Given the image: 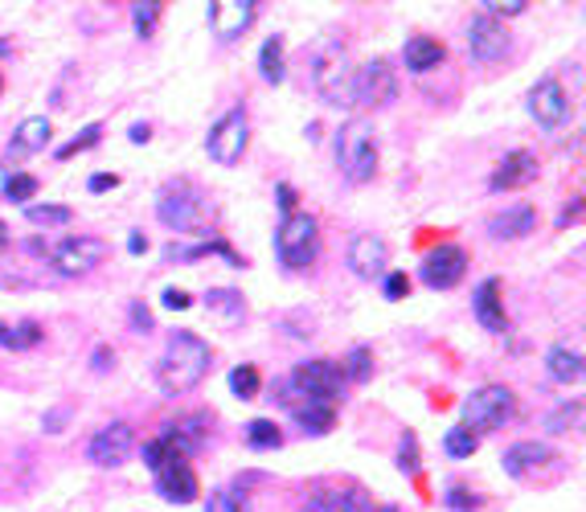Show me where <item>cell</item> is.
<instances>
[{"label":"cell","mask_w":586,"mask_h":512,"mask_svg":"<svg viewBox=\"0 0 586 512\" xmlns=\"http://www.w3.org/2000/svg\"><path fill=\"white\" fill-rule=\"evenodd\" d=\"M530 115L542 124V128H562L570 115V99L562 91L558 78H542L537 87L530 91Z\"/></svg>","instance_id":"obj_16"},{"label":"cell","mask_w":586,"mask_h":512,"mask_svg":"<svg viewBox=\"0 0 586 512\" xmlns=\"http://www.w3.org/2000/svg\"><path fill=\"white\" fill-rule=\"evenodd\" d=\"M276 251L283 258V267H292V271H304L316 263L320 255V226L311 214H292V218H283V226L276 230Z\"/></svg>","instance_id":"obj_5"},{"label":"cell","mask_w":586,"mask_h":512,"mask_svg":"<svg viewBox=\"0 0 586 512\" xmlns=\"http://www.w3.org/2000/svg\"><path fill=\"white\" fill-rule=\"evenodd\" d=\"M398 468H403L406 476H415V472H419V439H415V435H406V439H403V451H398Z\"/></svg>","instance_id":"obj_41"},{"label":"cell","mask_w":586,"mask_h":512,"mask_svg":"<svg viewBox=\"0 0 586 512\" xmlns=\"http://www.w3.org/2000/svg\"><path fill=\"white\" fill-rule=\"evenodd\" d=\"M246 144H251V124H246V111L234 107L226 111L218 124H214V131H209V140H205V148H209V156L218 161V165H239L242 152H246Z\"/></svg>","instance_id":"obj_10"},{"label":"cell","mask_w":586,"mask_h":512,"mask_svg":"<svg viewBox=\"0 0 586 512\" xmlns=\"http://www.w3.org/2000/svg\"><path fill=\"white\" fill-rule=\"evenodd\" d=\"M258 71H263V78H267V82H283V78H288V66H283V37H267V41H263V50H258Z\"/></svg>","instance_id":"obj_27"},{"label":"cell","mask_w":586,"mask_h":512,"mask_svg":"<svg viewBox=\"0 0 586 512\" xmlns=\"http://www.w3.org/2000/svg\"><path fill=\"white\" fill-rule=\"evenodd\" d=\"M205 431H209V419L205 414H184V419H173L165 422V431H161V451L168 459H189L198 447L205 443Z\"/></svg>","instance_id":"obj_12"},{"label":"cell","mask_w":586,"mask_h":512,"mask_svg":"<svg viewBox=\"0 0 586 512\" xmlns=\"http://www.w3.org/2000/svg\"><path fill=\"white\" fill-rule=\"evenodd\" d=\"M276 197H279V209H283V218H292V214H295V189H292V184H279Z\"/></svg>","instance_id":"obj_45"},{"label":"cell","mask_w":586,"mask_h":512,"mask_svg":"<svg viewBox=\"0 0 586 512\" xmlns=\"http://www.w3.org/2000/svg\"><path fill=\"white\" fill-rule=\"evenodd\" d=\"M341 369L332 366V361H300V366L292 369V377H288V385H283V402L288 406H300L304 402H324L332 406V398L341 394Z\"/></svg>","instance_id":"obj_3"},{"label":"cell","mask_w":586,"mask_h":512,"mask_svg":"<svg viewBox=\"0 0 586 512\" xmlns=\"http://www.w3.org/2000/svg\"><path fill=\"white\" fill-rule=\"evenodd\" d=\"M463 271H468V255L459 246H440V251H431V255L422 258V283L435 287V292L456 287L459 279H463Z\"/></svg>","instance_id":"obj_15"},{"label":"cell","mask_w":586,"mask_h":512,"mask_svg":"<svg viewBox=\"0 0 586 512\" xmlns=\"http://www.w3.org/2000/svg\"><path fill=\"white\" fill-rule=\"evenodd\" d=\"M25 218L34 221V226H46V230H50V226H71L74 214L66 205H29Z\"/></svg>","instance_id":"obj_35"},{"label":"cell","mask_w":586,"mask_h":512,"mask_svg":"<svg viewBox=\"0 0 586 512\" xmlns=\"http://www.w3.org/2000/svg\"><path fill=\"white\" fill-rule=\"evenodd\" d=\"M128 140L131 144H148V140H152V128H148V124H136V128L128 131Z\"/></svg>","instance_id":"obj_48"},{"label":"cell","mask_w":586,"mask_h":512,"mask_svg":"<svg viewBox=\"0 0 586 512\" xmlns=\"http://www.w3.org/2000/svg\"><path fill=\"white\" fill-rule=\"evenodd\" d=\"M161 4H136L131 9V17H136V29H140V37H152L156 34V21H161Z\"/></svg>","instance_id":"obj_40"},{"label":"cell","mask_w":586,"mask_h":512,"mask_svg":"<svg viewBox=\"0 0 586 512\" xmlns=\"http://www.w3.org/2000/svg\"><path fill=\"white\" fill-rule=\"evenodd\" d=\"M472 308H476V320L488 332H509V311H505V299H500V279H484L472 295Z\"/></svg>","instance_id":"obj_19"},{"label":"cell","mask_w":586,"mask_h":512,"mask_svg":"<svg viewBox=\"0 0 586 512\" xmlns=\"http://www.w3.org/2000/svg\"><path fill=\"white\" fill-rule=\"evenodd\" d=\"M205 304H209V311H218L226 324L242 320V295L234 292V287H218V292H209L205 295Z\"/></svg>","instance_id":"obj_29"},{"label":"cell","mask_w":586,"mask_h":512,"mask_svg":"<svg viewBox=\"0 0 586 512\" xmlns=\"http://www.w3.org/2000/svg\"><path fill=\"white\" fill-rule=\"evenodd\" d=\"M156 492L173 504H193L198 500V476L189 468V459H165L156 468Z\"/></svg>","instance_id":"obj_17"},{"label":"cell","mask_w":586,"mask_h":512,"mask_svg":"<svg viewBox=\"0 0 586 512\" xmlns=\"http://www.w3.org/2000/svg\"><path fill=\"white\" fill-rule=\"evenodd\" d=\"M553 459V451L546 447V443H513L509 451H505V472L509 476H530V472H537V468H546Z\"/></svg>","instance_id":"obj_22"},{"label":"cell","mask_w":586,"mask_h":512,"mask_svg":"<svg viewBox=\"0 0 586 512\" xmlns=\"http://www.w3.org/2000/svg\"><path fill=\"white\" fill-rule=\"evenodd\" d=\"M107 357H111L107 348H99V353H94V369H107Z\"/></svg>","instance_id":"obj_50"},{"label":"cell","mask_w":586,"mask_h":512,"mask_svg":"<svg viewBox=\"0 0 586 512\" xmlns=\"http://www.w3.org/2000/svg\"><path fill=\"white\" fill-rule=\"evenodd\" d=\"M316 500L324 512H369V492L361 484H336V488H320Z\"/></svg>","instance_id":"obj_24"},{"label":"cell","mask_w":586,"mask_h":512,"mask_svg":"<svg viewBox=\"0 0 586 512\" xmlns=\"http://www.w3.org/2000/svg\"><path fill=\"white\" fill-rule=\"evenodd\" d=\"M37 341H41V324H34V320H25V324H0V345L4 348H34Z\"/></svg>","instance_id":"obj_31"},{"label":"cell","mask_w":586,"mask_h":512,"mask_svg":"<svg viewBox=\"0 0 586 512\" xmlns=\"http://www.w3.org/2000/svg\"><path fill=\"white\" fill-rule=\"evenodd\" d=\"M205 512H246V492L234 488V484H226V488H214L209 492V504Z\"/></svg>","instance_id":"obj_34"},{"label":"cell","mask_w":586,"mask_h":512,"mask_svg":"<svg viewBox=\"0 0 586 512\" xmlns=\"http://www.w3.org/2000/svg\"><path fill=\"white\" fill-rule=\"evenodd\" d=\"M341 369V382H369V373H373V353L369 348H353L345 357V366Z\"/></svg>","instance_id":"obj_32"},{"label":"cell","mask_w":586,"mask_h":512,"mask_svg":"<svg viewBox=\"0 0 586 512\" xmlns=\"http://www.w3.org/2000/svg\"><path fill=\"white\" fill-rule=\"evenodd\" d=\"M517 414V394L509 385H484L463 402V426L480 435V431H500L505 422Z\"/></svg>","instance_id":"obj_6"},{"label":"cell","mask_w":586,"mask_h":512,"mask_svg":"<svg viewBox=\"0 0 586 512\" xmlns=\"http://www.w3.org/2000/svg\"><path fill=\"white\" fill-rule=\"evenodd\" d=\"M447 504H451V509H463V512H472V509H480V496L463 492V488H451V492H447Z\"/></svg>","instance_id":"obj_43"},{"label":"cell","mask_w":586,"mask_h":512,"mask_svg":"<svg viewBox=\"0 0 586 512\" xmlns=\"http://www.w3.org/2000/svg\"><path fill=\"white\" fill-rule=\"evenodd\" d=\"M443 447H447V456H451V459H468V456H476L480 435H472V431H468V426L459 422V426H451V431H447Z\"/></svg>","instance_id":"obj_33"},{"label":"cell","mask_w":586,"mask_h":512,"mask_svg":"<svg viewBox=\"0 0 586 512\" xmlns=\"http://www.w3.org/2000/svg\"><path fill=\"white\" fill-rule=\"evenodd\" d=\"M578 419H583V402H566L546 419V431H550V435H562L570 426H578Z\"/></svg>","instance_id":"obj_37"},{"label":"cell","mask_w":586,"mask_h":512,"mask_svg":"<svg viewBox=\"0 0 586 512\" xmlns=\"http://www.w3.org/2000/svg\"><path fill=\"white\" fill-rule=\"evenodd\" d=\"M131 320H136V324H131V329H140V332H148V329H152V311H148L144 304H131Z\"/></svg>","instance_id":"obj_47"},{"label":"cell","mask_w":586,"mask_h":512,"mask_svg":"<svg viewBox=\"0 0 586 512\" xmlns=\"http://www.w3.org/2000/svg\"><path fill=\"white\" fill-rule=\"evenodd\" d=\"M546 366H550V373L558 377L562 385H574V382H583V353L578 348H570V345H553L550 353H546Z\"/></svg>","instance_id":"obj_25"},{"label":"cell","mask_w":586,"mask_h":512,"mask_svg":"<svg viewBox=\"0 0 586 512\" xmlns=\"http://www.w3.org/2000/svg\"><path fill=\"white\" fill-rule=\"evenodd\" d=\"M406 295H410V274L406 271L385 274V299H406Z\"/></svg>","instance_id":"obj_42"},{"label":"cell","mask_w":586,"mask_h":512,"mask_svg":"<svg viewBox=\"0 0 586 512\" xmlns=\"http://www.w3.org/2000/svg\"><path fill=\"white\" fill-rule=\"evenodd\" d=\"M230 389H234V398H242V402L258 398V389H263L258 369L255 366H234V369H230Z\"/></svg>","instance_id":"obj_30"},{"label":"cell","mask_w":586,"mask_h":512,"mask_svg":"<svg viewBox=\"0 0 586 512\" xmlns=\"http://www.w3.org/2000/svg\"><path fill=\"white\" fill-rule=\"evenodd\" d=\"M50 136H54L50 119H46V115H34V119H25V124L13 131V144H9V152H41V148L50 144Z\"/></svg>","instance_id":"obj_26"},{"label":"cell","mask_w":586,"mask_h":512,"mask_svg":"<svg viewBox=\"0 0 586 512\" xmlns=\"http://www.w3.org/2000/svg\"><path fill=\"white\" fill-rule=\"evenodd\" d=\"M131 451H136V435H131L128 422H111L87 443V459L94 468H119V463L131 459Z\"/></svg>","instance_id":"obj_11"},{"label":"cell","mask_w":586,"mask_h":512,"mask_svg":"<svg viewBox=\"0 0 586 512\" xmlns=\"http://www.w3.org/2000/svg\"><path fill=\"white\" fill-rule=\"evenodd\" d=\"M34 193H37V181L29 177V172H13V177H9V189H4V197H9L13 205H25L29 197H34Z\"/></svg>","instance_id":"obj_38"},{"label":"cell","mask_w":586,"mask_h":512,"mask_svg":"<svg viewBox=\"0 0 586 512\" xmlns=\"http://www.w3.org/2000/svg\"><path fill=\"white\" fill-rule=\"evenodd\" d=\"M394 94H398V74L385 57H373V62L353 71V107H390Z\"/></svg>","instance_id":"obj_8"},{"label":"cell","mask_w":586,"mask_h":512,"mask_svg":"<svg viewBox=\"0 0 586 512\" xmlns=\"http://www.w3.org/2000/svg\"><path fill=\"white\" fill-rule=\"evenodd\" d=\"M258 4L255 0H214L209 4V29L218 41H234L251 29V21H255Z\"/></svg>","instance_id":"obj_14"},{"label":"cell","mask_w":586,"mask_h":512,"mask_svg":"<svg viewBox=\"0 0 586 512\" xmlns=\"http://www.w3.org/2000/svg\"><path fill=\"white\" fill-rule=\"evenodd\" d=\"M295 419H300V426H304V435H329L332 422H336V410L324 402H304L300 410H295Z\"/></svg>","instance_id":"obj_28"},{"label":"cell","mask_w":586,"mask_h":512,"mask_svg":"<svg viewBox=\"0 0 586 512\" xmlns=\"http://www.w3.org/2000/svg\"><path fill=\"white\" fill-rule=\"evenodd\" d=\"M533 226H537V214H533L530 205H513V209H505L500 218H493L488 234L500 242H517V239H530Z\"/></svg>","instance_id":"obj_23"},{"label":"cell","mask_w":586,"mask_h":512,"mask_svg":"<svg viewBox=\"0 0 586 512\" xmlns=\"http://www.w3.org/2000/svg\"><path fill=\"white\" fill-rule=\"evenodd\" d=\"M311 82L332 107H353V66L341 46H324L311 62Z\"/></svg>","instance_id":"obj_7"},{"label":"cell","mask_w":586,"mask_h":512,"mask_svg":"<svg viewBox=\"0 0 586 512\" xmlns=\"http://www.w3.org/2000/svg\"><path fill=\"white\" fill-rule=\"evenodd\" d=\"M537 181V156L533 152H509L493 172V193H509L521 184Z\"/></svg>","instance_id":"obj_20"},{"label":"cell","mask_w":586,"mask_h":512,"mask_svg":"<svg viewBox=\"0 0 586 512\" xmlns=\"http://www.w3.org/2000/svg\"><path fill=\"white\" fill-rule=\"evenodd\" d=\"M156 218L165 221L168 230L177 234H205L209 221H214V205L193 181H168L161 189V202H156Z\"/></svg>","instance_id":"obj_2"},{"label":"cell","mask_w":586,"mask_h":512,"mask_svg":"<svg viewBox=\"0 0 586 512\" xmlns=\"http://www.w3.org/2000/svg\"><path fill=\"white\" fill-rule=\"evenodd\" d=\"M336 165L353 184L373 181L378 172V140H373V128L366 119H348L341 136H336Z\"/></svg>","instance_id":"obj_4"},{"label":"cell","mask_w":586,"mask_h":512,"mask_svg":"<svg viewBox=\"0 0 586 512\" xmlns=\"http://www.w3.org/2000/svg\"><path fill=\"white\" fill-rule=\"evenodd\" d=\"M403 62H406V71L410 74H426V71H435V66L447 62V50H443L440 37L419 34V37H410V41H406Z\"/></svg>","instance_id":"obj_21"},{"label":"cell","mask_w":586,"mask_h":512,"mask_svg":"<svg viewBox=\"0 0 586 512\" xmlns=\"http://www.w3.org/2000/svg\"><path fill=\"white\" fill-rule=\"evenodd\" d=\"M209 366H214V348L205 345L202 336H193V332H173L165 357L156 361V385H161V394H173V398H177L184 389L202 385Z\"/></svg>","instance_id":"obj_1"},{"label":"cell","mask_w":586,"mask_h":512,"mask_svg":"<svg viewBox=\"0 0 586 512\" xmlns=\"http://www.w3.org/2000/svg\"><path fill=\"white\" fill-rule=\"evenodd\" d=\"M373 512H398V509H394V504H385V509H373Z\"/></svg>","instance_id":"obj_52"},{"label":"cell","mask_w":586,"mask_h":512,"mask_svg":"<svg viewBox=\"0 0 586 512\" xmlns=\"http://www.w3.org/2000/svg\"><path fill=\"white\" fill-rule=\"evenodd\" d=\"M115 184H119L115 172H94L91 181H87V189H91V193H107V189H115Z\"/></svg>","instance_id":"obj_44"},{"label":"cell","mask_w":586,"mask_h":512,"mask_svg":"<svg viewBox=\"0 0 586 512\" xmlns=\"http://www.w3.org/2000/svg\"><path fill=\"white\" fill-rule=\"evenodd\" d=\"M128 251H131V255H140V251H148L144 234H131V239H128Z\"/></svg>","instance_id":"obj_49"},{"label":"cell","mask_w":586,"mask_h":512,"mask_svg":"<svg viewBox=\"0 0 586 512\" xmlns=\"http://www.w3.org/2000/svg\"><path fill=\"white\" fill-rule=\"evenodd\" d=\"M189 304H193V299H189V295H184L181 287H168V292H165V308L184 311V308H189Z\"/></svg>","instance_id":"obj_46"},{"label":"cell","mask_w":586,"mask_h":512,"mask_svg":"<svg viewBox=\"0 0 586 512\" xmlns=\"http://www.w3.org/2000/svg\"><path fill=\"white\" fill-rule=\"evenodd\" d=\"M9 177H13V172L0 165V197H4V189H9Z\"/></svg>","instance_id":"obj_51"},{"label":"cell","mask_w":586,"mask_h":512,"mask_svg":"<svg viewBox=\"0 0 586 512\" xmlns=\"http://www.w3.org/2000/svg\"><path fill=\"white\" fill-rule=\"evenodd\" d=\"M246 439H251V447H279V443H283V431H279L271 419H255L246 426Z\"/></svg>","instance_id":"obj_36"},{"label":"cell","mask_w":586,"mask_h":512,"mask_svg":"<svg viewBox=\"0 0 586 512\" xmlns=\"http://www.w3.org/2000/svg\"><path fill=\"white\" fill-rule=\"evenodd\" d=\"M385 263H390V251H385L382 239L357 234V239L348 242V271L357 274V279H378V274H385Z\"/></svg>","instance_id":"obj_18"},{"label":"cell","mask_w":586,"mask_h":512,"mask_svg":"<svg viewBox=\"0 0 586 512\" xmlns=\"http://www.w3.org/2000/svg\"><path fill=\"white\" fill-rule=\"evenodd\" d=\"M99 136H103V124H91L87 131H78L71 144L58 148V161H71L74 152H82V148H94V144H99Z\"/></svg>","instance_id":"obj_39"},{"label":"cell","mask_w":586,"mask_h":512,"mask_svg":"<svg viewBox=\"0 0 586 512\" xmlns=\"http://www.w3.org/2000/svg\"><path fill=\"white\" fill-rule=\"evenodd\" d=\"M103 258H107V242L91 239V234H74V239L58 242L54 251H50V267H54L62 279H82V274H91Z\"/></svg>","instance_id":"obj_9"},{"label":"cell","mask_w":586,"mask_h":512,"mask_svg":"<svg viewBox=\"0 0 586 512\" xmlns=\"http://www.w3.org/2000/svg\"><path fill=\"white\" fill-rule=\"evenodd\" d=\"M509 29L500 25V21H493L488 13H476L472 17V25H468V50H472V57L476 62H500V57L509 54Z\"/></svg>","instance_id":"obj_13"}]
</instances>
